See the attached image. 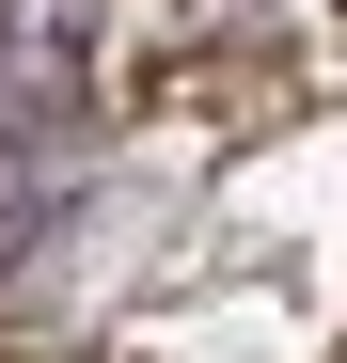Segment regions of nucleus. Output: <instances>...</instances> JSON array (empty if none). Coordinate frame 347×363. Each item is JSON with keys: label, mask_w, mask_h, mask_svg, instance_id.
Returning <instances> with one entry per match:
<instances>
[{"label": "nucleus", "mask_w": 347, "mask_h": 363, "mask_svg": "<svg viewBox=\"0 0 347 363\" xmlns=\"http://www.w3.org/2000/svg\"><path fill=\"white\" fill-rule=\"evenodd\" d=\"M95 95V0H0V158L64 143Z\"/></svg>", "instance_id": "obj_1"}]
</instances>
